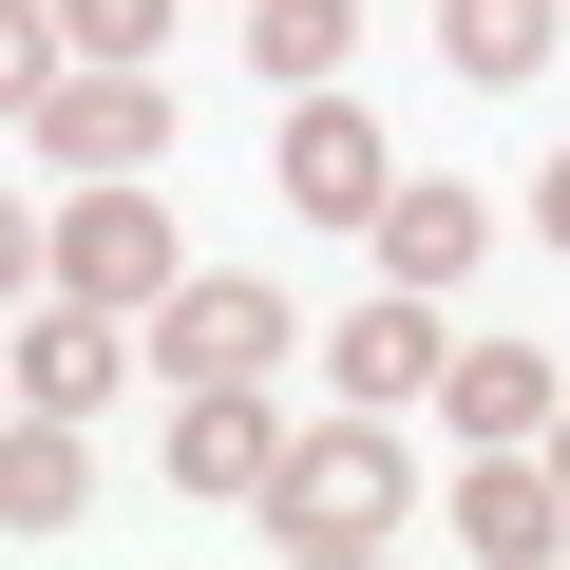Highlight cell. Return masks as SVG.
<instances>
[{"instance_id": "obj_1", "label": "cell", "mask_w": 570, "mask_h": 570, "mask_svg": "<svg viewBox=\"0 0 570 570\" xmlns=\"http://www.w3.org/2000/svg\"><path fill=\"white\" fill-rule=\"evenodd\" d=\"M285 551H305V570H343V551H381L400 513H419V475H400V419L362 400V419H324V438H285V475L247 494Z\"/></svg>"}, {"instance_id": "obj_2", "label": "cell", "mask_w": 570, "mask_h": 570, "mask_svg": "<svg viewBox=\"0 0 570 570\" xmlns=\"http://www.w3.org/2000/svg\"><path fill=\"white\" fill-rule=\"evenodd\" d=\"M20 134H39L58 171H153V153H171V77H153V58H58V77L20 96Z\"/></svg>"}, {"instance_id": "obj_3", "label": "cell", "mask_w": 570, "mask_h": 570, "mask_svg": "<svg viewBox=\"0 0 570 570\" xmlns=\"http://www.w3.org/2000/svg\"><path fill=\"white\" fill-rule=\"evenodd\" d=\"M39 285H96V305H171V285H190V247H171V209H153L134 171H96V190L39 228Z\"/></svg>"}, {"instance_id": "obj_4", "label": "cell", "mask_w": 570, "mask_h": 570, "mask_svg": "<svg viewBox=\"0 0 570 570\" xmlns=\"http://www.w3.org/2000/svg\"><path fill=\"white\" fill-rule=\"evenodd\" d=\"M266 190L305 209V228H381L400 153H381V115H362V96H285V134H266Z\"/></svg>"}, {"instance_id": "obj_5", "label": "cell", "mask_w": 570, "mask_h": 570, "mask_svg": "<svg viewBox=\"0 0 570 570\" xmlns=\"http://www.w3.org/2000/svg\"><path fill=\"white\" fill-rule=\"evenodd\" d=\"M285 343H305V324H285V285H247V266H190L171 305H153V362L171 381H266Z\"/></svg>"}, {"instance_id": "obj_6", "label": "cell", "mask_w": 570, "mask_h": 570, "mask_svg": "<svg viewBox=\"0 0 570 570\" xmlns=\"http://www.w3.org/2000/svg\"><path fill=\"white\" fill-rule=\"evenodd\" d=\"M456 551H494V570L570 551V475H551V438H475V475H456Z\"/></svg>"}, {"instance_id": "obj_7", "label": "cell", "mask_w": 570, "mask_h": 570, "mask_svg": "<svg viewBox=\"0 0 570 570\" xmlns=\"http://www.w3.org/2000/svg\"><path fill=\"white\" fill-rule=\"evenodd\" d=\"M324 362H343V400H381V419L438 400V362H456V343H438V285H362V305L324 324Z\"/></svg>"}, {"instance_id": "obj_8", "label": "cell", "mask_w": 570, "mask_h": 570, "mask_svg": "<svg viewBox=\"0 0 570 570\" xmlns=\"http://www.w3.org/2000/svg\"><path fill=\"white\" fill-rule=\"evenodd\" d=\"M266 475H285L266 381H171V494H266Z\"/></svg>"}, {"instance_id": "obj_9", "label": "cell", "mask_w": 570, "mask_h": 570, "mask_svg": "<svg viewBox=\"0 0 570 570\" xmlns=\"http://www.w3.org/2000/svg\"><path fill=\"white\" fill-rule=\"evenodd\" d=\"M134 362H153V343H115V305H96V285H58V305L20 324V400H39V419H96Z\"/></svg>"}, {"instance_id": "obj_10", "label": "cell", "mask_w": 570, "mask_h": 570, "mask_svg": "<svg viewBox=\"0 0 570 570\" xmlns=\"http://www.w3.org/2000/svg\"><path fill=\"white\" fill-rule=\"evenodd\" d=\"M475 247H494V209H475V190H419V171L381 190V285H456Z\"/></svg>"}, {"instance_id": "obj_11", "label": "cell", "mask_w": 570, "mask_h": 570, "mask_svg": "<svg viewBox=\"0 0 570 570\" xmlns=\"http://www.w3.org/2000/svg\"><path fill=\"white\" fill-rule=\"evenodd\" d=\"M438 419H456V438H551V362H532V343H456V362H438Z\"/></svg>"}, {"instance_id": "obj_12", "label": "cell", "mask_w": 570, "mask_h": 570, "mask_svg": "<svg viewBox=\"0 0 570 570\" xmlns=\"http://www.w3.org/2000/svg\"><path fill=\"white\" fill-rule=\"evenodd\" d=\"M570 20H551V0H438V58L475 77V96H532V58H551Z\"/></svg>"}, {"instance_id": "obj_13", "label": "cell", "mask_w": 570, "mask_h": 570, "mask_svg": "<svg viewBox=\"0 0 570 570\" xmlns=\"http://www.w3.org/2000/svg\"><path fill=\"white\" fill-rule=\"evenodd\" d=\"M343 39H362L343 0H247V58H266L285 96H324V77H343Z\"/></svg>"}, {"instance_id": "obj_14", "label": "cell", "mask_w": 570, "mask_h": 570, "mask_svg": "<svg viewBox=\"0 0 570 570\" xmlns=\"http://www.w3.org/2000/svg\"><path fill=\"white\" fill-rule=\"evenodd\" d=\"M0 513H20V532H58V513H77V419H39V400H20V438H0Z\"/></svg>"}, {"instance_id": "obj_15", "label": "cell", "mask_w": 570, "mask_h": 570, "mask_svg": "<svg viewBox=\"0 0 570 570\" xmlns=\"http://www.w3.org/2000/svg\"><path fill=\"white\" fill-rule=\"evenodd\" d=\"M58 39H77V58H153V39H171V0H58Z\"/></svg>"}, {"instance_id": "obj_16", "label": "cell", "mask_w": 570, "mask_h": 570, "mask_svg": "<svg viewBox=\"0 0 570 570\" xmlns=\"http://www.w3.org/2000/svg\"><path fill=\"white\" fill-rule=\"evenodd\" d=\"M532 228H551V247H570V153H551V171H532Z\"/></svg>"}, {"instance_id": "obj_17", "label": "cell", "mask_w": 570, "mask_h": 570, "mask_svg": "<svg viewBox=\"0 0 570 570\" xmlns=\"http://www.w3.org/2000/svg\"><path fill=\"white\" fill-rule=\"evenodd\" d=\"M551 475H570V400H551Z\"/></svg>"}]
</instances>
